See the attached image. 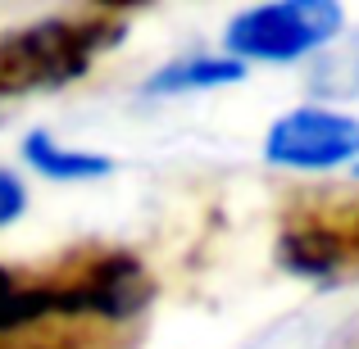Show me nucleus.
<instances>
[{
	"instance_id": "nucleus-1",
	"label": "nucleus",
	"mask_w": 359,
	"mask_h": 349,
	"mask_svg": "<svg viewBox=\"0 0 359 349\" xmlns=\"http://www.w3.org/2000/svg\"><path fill=\"white\" fill-rule=\"evenodd\" d=\"M128 9H73L0 36V100L73 87L128 36Z\"/></svg>"
},
{
	"instance_id": "nucleus-8",
	"label": "nucleus",
	"mask_w": 359,
	"mask_h": 349,
	"mask_svg": "<svg viewBox=\"0 0 359 349\" xmlns=\"http://www.w3.org/2000/svg\"><path fill=\"white\" fill-rule=\"evenodd\" d=\"M23 159L27 168H36L50 182H96V177L114 173V159L91 155V150H69L50 136V131H27L23 141Z\"/></svg>"
},
{
	"instance_id": "nucleus-2",
	"label": "nucleus",
	"mask_w": 359,
	"mask_h": 349,
	"mask_svg": "<svg viewBox=\"0 0 359 349\" xmlns=\"http://www.w3.org/2000/svg\"><path fill=\"white\" fill-rule=\"evenodd\" d=\"M278 268L314 286L359 281V182H309L282 191L273 213Z\"/></svg>"
},
{
	"instance_id": "nucleus-11",
	"label": "nucleus",
	"mask_w": 359,
	"mask_h": 349,
	"mask_svg": "<svg viewBox=\"0 0 359 349\" xmlns=\"http://www.w3.org/2000/svg\"><path fill=\"white\" fill-rule=\"evenodd\" d=\"M355 182H359V164H355Z\"/></svg>"
},
{
	"instance_id": "nucleus-5",
	"label": "nucleus",
	"mask_w": 359,
	"mask_h": 349,
	"mask_svg": "<svg viewBox=\"0 0 359 349\" xmlns=\"http://www.w3.org/2000/svg\"><path fill=\"white\" fill-rule=\"evenodd\" d=\"M46 318H73L69 304H64L55 268L50 263H41V268H9V263H0V341L18 336L32 322H46Z\"/></svg>"
},
{
	"instance_id": "nucleus-10",
	"label": "nucleus",
	"mask_w": 359,
	"mask_h": 349,
	"mask_svg": "<svg viewBox=\"0 0 359 349\" xmlns=\"http://www.w3.org/2000/svg\"><path fill=\"white\" fill-rule=\"evenodd\" d=\"M23 209H27V191H23V182H18L14 173H5V168H0V227L18 222V218H23Z\"/></svg>"
},
{
	"instance_id": "nucleus-3",
	"label": "nucleus",
	"mask_w": 359,
	"mask_h": 349,
	"mask_svg": "<svg viewBox=\"0 0 359 349\" xmlns=\"http://www.w3.org/2000/svg\"><path fill=\"white\" fill-rule=\"evenodd\" d=\"M346 27V9L337 0H282V5H255L232 14L223 45L232 59L250 64H291L323 50Z\"/></svg>"
},
{
	"instance_id": "nucleus-9",
	"label": "nucleus",
	"mask_w": 359,
	"mask_h": 349,
	"mask_svg": "<svg viewBox=\"0 0 359 349\" xmlns=\"http://www.w3.org/2000/svg\"><path fill=\"white\" fill-rule=\"evenodd\" d=\"M309 87H314L318 96H355L359 91V36L346 41V45H337V50H327L323 59L314 64Z\"/></svg>"
},
{
	"instance_id": "nucleus-4",
	"label": "nucleus",
	"mask_w": 359,
	"mask_h": 349,
	"mask_svg": "<svg viewBox=\"0 0 359 349\" xmlns=\"http://www.w3.org/2000/svg\"><path fill=\"white\" fill-rule=\"evenodd\" d=\"M264 159L291 173H332L359 159V118L332 114V109H291L269 127Z\"/></svg>"
},
{
	"instance_id": "nucleus-7",
	"label": "nucleus",
	"mask_w": 359,
	"mask_h": 349,
	"mask_svg": "<svg viewBox=\"0 0 359 349\" xmlns=\"http://www.w3.org/2000/svg\"><path fill=\"white\" fill-rule=\"evenodd\" d=\"M250 73V64L232 59V55H191V59L164 64L159 73L146 78V96H182V91H214L232 87Z\"/></svg>"
},
{
	"instance_id": "nucleus-6",
	"label": "nucleus",
	"mask_w": 359,
	"mask_h": 349,
	"mask_svg": "<svg viewBox=\"0 0 359 349\" xmlns=\"http://www.w3.org/2000/svg\"><path fill=\"white\" fill-rule=\"evenodd\" d=\"M137 327H109V322H78V318H46L23 327L18 336L0 341V349H132Z\"/></svg>"
}]
</instances>
